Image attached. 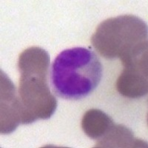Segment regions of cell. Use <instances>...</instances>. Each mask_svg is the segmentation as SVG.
<instances>
[{
  "mask_svg": "<svg viewBox=\"0 0 148 148\" xmlns=\"http://www.w3.org/2000/svg\"><path fill=\"white\" fill-rule=\"evenodd\" d=\"M0 82V132L10 134L22 124L24 109L14 83L2 71Z\"/></svg>",
  "mask_w": 148,
  "mask_h": 148,
  "instance_id": "cell-4",
  "label": "cell"
},
{
  "mask_svg": "<svg viewBox=\"0 0 148 148\" xmlns=\"http://www.w3.org/2000/svg\"><path fill=\"white\" fill-rule=\"evenodd\" d=\"M147 24L134 15H120L103 21L91 42L104 58L121 59L124 67L147 56Z\"/></svg>",
  "mask_w": 148,
  "mask_h": 148,
  "instance_id": "cell-2",
  "label": "cell"
},
{
  "mask_svg": "<svg viewBox=\"0 0 148 148\" xmlns=\"http://www.w3.org/2000/svg\"><path fill=\"white\" fill-rule=\"evenodd\" d=\"M116 89L121 96L127 98H141L148 91L147 66L124 67L116 82Z\"/></svg>",
  "mask_w": 148,
  "mask_h": 148,
  "instance_id": "cell-5",
  "label": "cell"
},
{
  "mask_svg": "<svg viewBox=\"0 0 148 148\" xmlns=\"http://www.w3.org/2000/svg\"><path fill=\"white\" fill-rule=\"evenodd\" d=\"M102 64L93 51L74 47L61 52L51 67L53 90L65 99L76 100L90 94L99 84Z\"/></svg>",
  "mask_w": 148,
  "mask_h": 148,
  "instance_id": "cell-3",
  "label": "cell"
},
{
  "mask_svg": "<svg viewBox=\"0 0 148 148\" xmlns=\"http://www.w3.org/2000/svg\"><path fill=\"white\" fill-rule=\"evenodd\" d=\"M95 147L136 148L147 147V143L135 138L131 130L122 125H113L98 141Z\"/></svg>",
  "mask_w": 148,
  "mask_h": 148,
  "instance_id": "cell-6",
  "label": "cell"
},
{
  "mask_svg": "<svg viewBox=\"0 0 148 148\" xmlns=\"http://www.w3.org/2000/svg\"><path fill=\"white\" fill-rule=\"evenodd\" d=\"M113 125L112 119L102 110L98 109L88 110L82 119L83 131L92 139L102 138Z\"/></svg>",
  "mask_w": 148,
  "mask_h": 148,
  "instance_id": "cell-7",
  "label": "cell"
},
{
  "mask_svg": "<svg viewBox=\"0 0 148 148\" xmlns=\"http://www.w3.org/2000/svg\"><path fill=\"white\" fill-rule=\"evenodd\" d=\"M49 64L48 53L39 47L26 49L18 57V97L24 109V125L51 118L57 108L56 99L47 84Z\"/></svg>",
  "mask_w": 148,
  "mask_h": 148,
  "instance_id": "cell-1",
  "label": "cell"
}]
</instances>
